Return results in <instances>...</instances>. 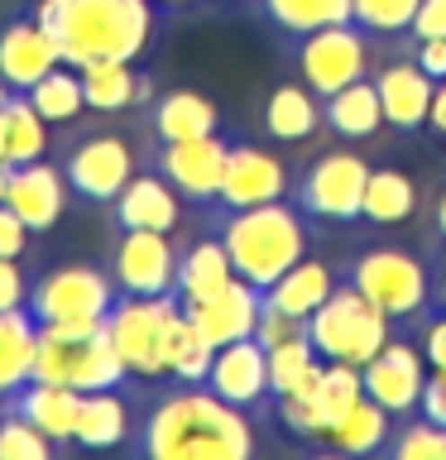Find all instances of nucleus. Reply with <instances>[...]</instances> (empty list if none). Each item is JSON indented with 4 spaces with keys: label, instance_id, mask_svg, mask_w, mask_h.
<instances>
[{
    "label": "nucleus",
    "instance_id": "obj_12",
    "mask_svg": "<svg viewBox=\"0 0 446 460\" xmlns=\"http://www.w3.org/2000/svg\"><path fill=\"white\" fill-rule=\"evenodd\" d=\"M106 269L129 297H168L178 283V235L164 230H115Z\"/></svg>",
    "mask_w": 446,
    "mask_h": 460
},
{
    "label": "nucleus",
    "instance_id": "obj_14",
    "mask_svg": "<svg viewBox=\"0 0 446 460\" xmlns=\"http://www.w3.org/2000/svg\"><path fill=\"white\" fill-rule=\"evenodd\" d=\"M423 379H427V355L408 341V331H394V336H388L379 350L360 365V384H365V394L379 402V408H388L394 417L417 412Z\"/></svg>",
    "mask_w": 446,
    "mask_h": 460
},
{
    "label": "nucleus",
    "instance_id": "obj_6",
    "mask_svg": "<svg viewBox=\"0 0 446 460\" xmlns=\"http://www.w3.org/2000/svg\"><path fill=\"white\" fill-rule=\"evenodd\" d=\"M58 168H63L77 207H111L120 187L144 168V144L135 120H129V129L82 125L77 135H63L58 139Z\"/></svg>",
    "mask_w": 446,
    "mask_h": 460
},
{
    "label": "nucleus",
    "instance_id": "obj_13",
    "mask_svg": "<svg viewBox=\"0 0 446 460\" xmlns=\"http://www.w3.org/2000/svg\"><path fill=\"white\" fill-rule=\"evenodd\" d=\"M293 172L298 168H288L273 149L236 135L230 139V154H226V172H221V197H216L211 211H245V207H264V201L293 197Z\"/></svg>",
    "mask_w": 446,
    "mask_h": 460
},
{
    "label": "nucleus",
    "instance_id": "obj_37",
    "mask_svg": "<svg viewBox=\"0 0 446 460\" xmlns=\"http://www.w3.org/2000/svg\"><path fill=\"white\" fill-rule=\"evenodd\" d=\"M413 14H417V0H351V20L365 29L379 49H388V43H398L408 34Z\"/></svg>",
    "mask_w": 446,
    "mask_h": 460
},
{
    "label": "nucleus",
    "instance_id": "obj_4",
    "mask_svg": "<svg viewBox=\"0 0 446 460\" xmlns=\"http://www.w3.org/2000/svg\"><path fill=\"white\" fill-rule=\"evenodd\" d=\"M341 279H351L374 307H379L394 331H413L437 312V279L427 259L403 244H365L351 259H341Z\"/></svg>",
    "mask_w": 446,
    "mask_h": 460
},
{
    "label": "nucleus",
    "instance_id": "obj_21",
    "mask_svg": "<svg viewBox=\"0 0 446 460\" xmlns=\"http://www.w3.org/2000/svg\"><path fill=\"white\" fill-rule=\"evenodd\" d=\"M106 211H111V230H164V235H178V226L187 221L192 207L144 164Z\"/></svg>",
    "mask_w": 446,
    "mask_h": 460
},
{
    "label": "nucleus",
    "instance_id": "obj_35",
    "mask_svg": "<svg viewBox=\"0 0 446 460\" xmlns=\"http://www.w3.org/2000/svg\"><path fill=\"white\" fill-rule=\"evenodd\" d=\"M0 139H5V158L10 164H34L53 149L49 139V125H43V115L29 106L24 92H10L0 101Z\"/></svg>",
    "mask_w": 446,
    "mask_h": 460
},
{
    "label": "nucleus",
    "instance_id": "obj_45",
    "mask_svg": "<svg viewBox=\"0 0 446 460\" xmlns=\"http://www.w3.org/2000/svg\"><path fill=\"white\" fill-rule=\"evenodd\" d=\"M423 355L432 369H446V307H437L423 322Z\"/></svg>",
    "mask_w": 446,
    "mask_h": 460
},
{
    "label": "nucleus",
    "instance_id": "obj_42",
    "mask_svg": "<svg viewBox=\"0 0 446 460\" xmlns=\"http://www.w3.org/2000/svg\"><path fill=\"white\" fill-rule=\"evenodd\" d=\"M39 250V235L0 201V259H29Z\"/></svg>",
    "mask_w": 446,
    "mask_h": 460
},
{
    "label": "nucleus",
    "instance_id": "obj_49",
    "mask_svg": "<svg viewBox=\"0 0 446 460\" xmlns=\"http://www.w3.org/2000/svg\"><path fill=\"white\" fill-rule=\"evenodd\" d=\"M207 5H216V10H250L254 0H207Z\"/></svg>",
    "mask_w": 446,
    "mask_h": 460
},
{
    "label": "nucleus",
    "instance_id": "obj_7",
    "mask_svg": "<svg viewBox=\"0 0 446 460\" xmlns=\"http://www.w3.org/2000/svg\"><path fill=\"white\" fill-rule=\"evenodd\" d=\"M388 336H394V322H388L351 279H336L326 302L308 316L312 350L322 359H341V365H365Z\"/></svg>",
    "mask_w": 446,
    "mask_h": 460
},
{
    "label": "nucleus",
    "instance_id": "obj_32",
    "mask_svg": "<svg viewBox=\"0 0 446 460\" xmlns=\"http://www.w3.org/2000/svg\"><path fill=\"white\" fill-rule=\"evenodd\" d=\"M129 384V369L120 350H115L111 331L96 326L92 336L77 341V355H72V374H67V388L77 394H96V388H125Z\"/></svg>",
    "mask_w": 446,
    "mask_h": 460
},
{
    "label": "nucleus",
    "instance_id": "obj_44",
    "mask_svg": "<svg viewBox=\"0 0 446 460\" xmlns=\"http://www.w3.org/2000/svg\"><path fill=\"white\" fill-rule=\"evenodd\" d=\"M403 39H446V0H417V14Z\"/></svg>",
    "mask_w": 446,
    "mask_h": 460
},
{
    "label": "nucleus",
    "instance_id": "obj_10",
    "mask_svg": "<svg viewBox=\"0 0 446 460\" xmlns=\"http://www.w3.org/2000/svg\"><path fill=\"white\" fill-rule=\"evenodd\" d=\"M230 129L221 135H201V139H173V144H144V164L164 178L197 216H207L221 197V172L230 154Z\"/></svg>",
    "mask_w": 446,
    "mask_h": 460
},
{
    "label": "nucleus",
    "instance_id": "obj_48",
    "mask_svg": "<svg viewBox=\"0 0 446 460\" xmlns=\"http://www.w3.org/2000/svg\"><path fill=\"white\" fill-rule=\"evenodd\" d=\"M168 14H183V10H197V5H207V0H158Z\"/></svg>",
    "mask_w": 446,
    "mask_h": 460
},
{
    "label": "nucleus",
    "instance_id": "obj_25",
    "mask_svg": "<svg viewBox=\"0 0 446 460\" xmlns=\"http://www.w3.org/2000/svg\"><path fill=\"white\" fill-rule=\"evenodd\" d=\"M230 279H236V269H230L226 240L216 235L211 221L192 240H178V283H173L178 302H201V297L221 293Z\"/></svg>",
    "mask_w": 446,
    "mask_h": 460
},
{
    "label": "nucleus",
    "instance_id": "obj_40",
    "mask_svg": "<svg viewBox=\"0 0 446 460\" xmlns=\"http://www.w3.org/2000/svg\"><path fill=\"white\" fill-rule=\"evenodd\" d=\"M317 355L312 350V341H308V331L302 336H293V341H279V345H269V394L273 398H283L288 388H293L302 374H308L312 365H317Z\"/></svg>",
    "mask_w": 446,
    "mask_h": 460
},
{
    "label": "nucleus",
    "instance_id": "obj_2",
    "mask_svg": "<svg viewBox=\"0 0 446 460\" xmlns=\"http://www.w3.org/2000/svg\"><path fill=\"white\" fill-rule=\"evenodd\" d=\"M29 10L72 67L149 63L173 20L158 0H29Z\"/></svg>",
    "mask_w": 446,
    "mask_h": 460
},
{
    "label": "nucleus",
    "instance_id": "obj_18",
    "mask_svg": "<svg viewBox=\"0 0 446 460\" xmlns=\"http://www.w3.org/2000/svg\"><path fill=\"white\" fill-rule=\"evenodd\" d=\"M5 207L20 216L39 240L63 226V216L72 207V192H67V178H63V168H58V158L43 154V158H34V164H10Z\"/></svg>",
    "mask_w": 446,
    "mask_h": 460
},
{
    "label": "nucleus",
    "instance_id": "obj_5",
    "mask_svg": "<svg viewBox=\"0 0 446 460\" xmlns=\"http://www.w3.org/2000/svg\"><path fill=\"white\" fill-rule=\"evenodd\" d=\"M120 297L111 269L96 259H63V264L34 269L29 288V316L43 331H63V336H92L106 326V316Z\"/></svg>",
    "mask_w": 446,
    "mask_h": 460
},
{
    "label": "nucleus",
    "instance_id": "obj_20",
    "mask_svg": "<svg viewBox=\"0 0 446 460\" xmlns=\"http://www.w3.org/2000/svg\"><path fill=\"white\" fill-rule=\"evenodd\" d=\"M63 58H58V43L49 39V29L39 24V14L20 5L14 14L0 20V82L10 92H29L43 72H53Z\"/></svg>",
    "mask_w": 446,
    "mask_h": 460
},
{
    "label": "nucleus",
    "instance_id": "obj_3",
    "mask_svg": "<svg viewBox=\"0 0 446 460\" xmlns=\"http://www.w3.org/2000/svg\"><path fill=\"white\" fill-rule=\"evenodd\" d=\"M201 221H211L216 235L226 240L236 279H245L259 293L279 283L298 259L312 254V221L302 216L293 197L264 201V207H245V211H211Z\"/></svg>",
    "mask_w": 446,
    "mask_h": 460
},
{
    "label": "nucleus",
    "instance_id": "obj_19",
    "mask_svg": "<svg viewBox=\"0 0 446 460\" xmlns=\"http://www.w3.org/2000/svg\"><path fill=\"white\" fill-rule=\"evenodd\" d=\"M139 379L125 388H96L77 402V427H72V451H129L139 422Z\"/></svg>",
    "mask_w": 446,
    "mask_h": 460
},
{
    "label": "nucleus",
    "instance_id": "obj_15",
    "mask_svg": "<svg viewBox=\"0 0 446 460\" xmlns=\"http://www.w3.org/2000/svg\"><path fill=\"white\" fill-rule=\"evenodd\" d=\"M379 53H388V58L370 67V77H374V86H379L384 125L398 129V135H423L427 120H432V96H437V82H432L403 49H394V43L379 49Z\"/></svg>",
    "mask_w": 446,
    "mask_h": 460
},
{
    "label": "nucleus",
    "instance_id": "obj_51",
    "mask_svg": "<svg viewBox=\"0 0 446 460\" xmlns=\"http://www.w3.org/2000/svg\"><path fill=\"white\" fill-rule=\"evenodd\" d=\"M5 172H10V168H0V201H5Z\"/></svg>",
    "mask_w": 446,
    "mask_h": 460
},
{
    "label": "nucleus",
    "instance_id": "obj_38",
    "mask_svg": "<svg viewBox=\"0 0 446 460\" xmlns=\"http://www.w3.org/2000/svg\"><path fill=\"white\" fill-rule=\"evenodd\" d=\"M384 456H394V460H446V427L427 422L423 412H408L403 422H394V437H388Z\"/></svg>",
    "mask_w": 446,
    "mask_h": 460
},
{
    "label": "nucleus",
    "instance_id": "obj_46",
    "mask_svg": "<svg viewBox=\"0 0 446 460\" xmlns=\"http://www.w3.org/2000/svg\"><path fill=\"white\" fill-rule=\"evenodd\" d=\"M432 244L446 250V187L437 192V201H432Z\"/></svg>",
    "mask_w": 446,
    "mask_h": 460
},
{
    "label": "nucleus",
    "instance_id": "obj_8",
    "mask_svg": "<svg viewBox=\"0 0 446 460\" xmlns=\"http://www.w3.org/2000/svg\"><path fill=\"white\" fill-rule=\"evenodd\" d=\"M365 182H370V158L336 144V149L312 154L293 172V201L312 226H360Z\"/></svg>",
    "mask_w": 446,
    "mask_h": 460
},
{
    "label": "nucleus",
    "instance_id": "obj_17",
    "mask_svg": "<svg viewBox=\"0 0 446 460\" xmlns=\"http://www.w3.org/2000/svg\"><path fill=\"white\" fill-rule=\"evenodd\" d=\"M216 398H226L230 408H245L254 417L273 412V394H269V350L254 336H240L230 345H216L207 379Z\"/></svg>",
    "mask_w": 446,
    "mask_h": 460
},
{
    "label": "nucleus",
    "instance_id": "obj_43",
    "mask_svg": "<svg viewBox=\"0 0 446 460\" xmlns=\"http://www.w3.org/2000/svg\"><path fill=\"white\" fill-rule=\"evenodd\" d=\"M394 49H403L432 82H446V39H398Z\"/></svg>",
    "mask_w": 446,
    "mask_h": 460
},
{
    "label": "nucleus",
    "instance_id": "obj_50",
    "mask_svg": "<svg viewBox=\"0 0 446 460\" xmlns=\"http://www.w3.org/2000/svg\"><path fill=\"white\" fill-rule=\"evenodd\" d=\"M437 307H446V259H442V273H437Z\"/></svg>",
    "mask_w": 446,
    "mask_h": 460
},
{
    "label": "nucleus",
    "instance_id": "obj_23",
    "mask_svg": "<svg viewBox=\"0 0 446 460\" xmlns=\"http://www.w3.org/2000/svg\"><path fill=\"white\" fill-rule=\"evenodd\" d=\"M82 72V96L86 111H96L101 120H115V115H135L154 101V72L144 63H92L77 67Z\"/></svg>",
    "mask_w": 446,
    "mask_h": 460
},
{
    "label": "nucleus",
    "instance_id": "obj_39",
    "mask_svg": "<svg viewBox=\"0 0 446 460\" xmlns=\"http://www.w3.org/2000/svg\"><path fill=\"white\" fill-rule=\"evenodd\" d=\"M0 460H58V446L0 402Z\"/></svg>",
    "mask_w": 446,
    "mask_h": 460
},
{
    "label": "nucleus",
    "instance_id": "obj_29",
    "mask_svg": "<svg viewBox=\"0 0 446 460\" xmlns=\"http://www.w3.org/2000/svg\"><path fill=\"white\" fill-rule=\"evenodd\" d=\"M322 111H326V129L345 144H360V139H374L384 129V106H379V86L374 77H360L341 92L322 96Z\"/></svg>",
    "mask_w": 446,
    "mask_h": 460
},
{
    "label": "nucleus",
    "instance_id": "obj_28",
    "mask_svg": "<svg viewBox=\"0 0 446 460\" xmlns=\"http://www.w3.org/2000/svg\"><path fill=\"white\" fill-rule=\"evenodd\" d=\"M413 216H417V182H413V172H403L394 164H370L360 221L374 226V230H394V226H408Z\"/></svg>",
    "mask_w": 446,
    "mask_h": 460
},
{
    "label": "nucleus",
    "instance_id": "obj_47",
    "mask_svg": "<svg viewBox=\"0 0 446 460\" xmlns=\"http://www.w3.org/2000/svg\"><path fill=\"white\" fill-rule=\"evenodd\" d=\"M427 129L446 139V82H437V96H432V120H427Z\"/></svg>",
    "mask_w": 446,
    "mask_h": 460
},
{
    "label": "nucleus",
    "instance_id": "obj_16",
    "mask_svg": "<svg viewBox=\"0 0 446 460\" xmlns=\"http://www.w3.org/2000/svg\"><path fill=\"white\" fill-rule=\"evenodd\" d=\"M139 129V144H173V139H201V135H221L226 115L207 92H192V86H168V92H154V101L144 111L129 115Z\"/></svg>",
    "mask_w": 446,
    "mask_h": 460
},
{
    "label": "nucleus",
    "instance_id": "obj_31",
    "mask_svg": "<svg viewBox=\"0 0 446 460\" xmlns=\"http://www.w3.org/2000/svg\"><path fill=\"white\" fill-rule=\"evenodd\" d=\"M250 14L279 39L308 34L326 24H351V0H254Z\"/></svg>",
    "mask_w": 446,
    "mask_h": 460
},
{
    "label": "nucleus",
    "instance_id": "obj_24",
    "mask_svg": "<svg viewBox=\"0 0 446 460\" xmlns=\"http://www.w3.org/2000/svg\"><path fill=\"white\" fill-rule=\"evenodd\" d=\"M178 307L187 312V322H192L211 345H230V341H240V336H254L264 293L250 288L245 279H230L221 293H211V297H201V302H178Z\"/></svg>",
    "mask_w": 446,
    "mask_h": 460
},
{
    "label": "nucleus",
    "instance_id": "obj_22",
    "mask_svg": "<svg viewBox=\"0 0 446 460\" xmlns=\"http://www.w3.org/2000/svg\"><path fill=\"white\" fill-rule=\"evenodd\" d=\"M259 129H264L273 144H308V139H317L326 129L322 96H317L308 82H298V77L273 82L264 92V101H259Z\"/></svg>",
    "mask_w": 446,
    "mask_h": 460
},
{
    "label": "nucleus",
    "instance_id": "obj_9",
    "mask_svg": "<svg viewBox=\"0 0 446 460\" xmlns=\"http://www.w3.org/2000/svg\"><path fill=\"white\" fill-rule=\"evenodd\" d=\"M283 53L298 82H308L317 96H331L341 86L370 77L379 43L351 20V24H326V29H308V34L283 39Z\"/></svg>",
    "mask_w": 446,
    "mask_h": 460
},
{
    "label": "nucleus",
    "instance_id": "obj_33",
    "mask_svg": "<svg viewBox=\"0 0 446 460\" xmlns=\"http://www.w3.org/2000/svg\"><path fill=\"white\" fill-rule=\"evenodd\" d=\"M39 326L29 312H0V402L34 379Z\"/></svg>",
    "mask_w": 446,
    "mask_h": 460
},
{
    "label": "nucleus",
    "instance_id": "obj_30",
    "mask_svg": "<svg viewBox=\"0 0 446 460\" xmlns=\"http://www.w3.org/2000/svg\"><path fill=\"white\" fill-rule=\"evenodd\" d=\"M336 279H341V264H326V259L308 254V259H298L273 288H264V302L288 312V316H298V322H308V316L326 302L331 288H336Z\"/></svg>",
    "mask_w": 446,
    "mask_h": 460
},
{
    "label": "nucleus",
    "instance_id": "obj_36",
    "mask_svg": "<svg viewBox=\"0 0 446 460\" xmlns=\"http://www.w3.org/2000/svg\"><path fill=\"white\" fill-rule=\"evenodd\" d=\"M211 355H216V345L201 336V331L187 322V312L178 307V312H173V322H168V336H164V369H168V379L201 384V379H207V369H211Z\"/></svg>",
    "mask_w": 446,
    "mask_h": 460
},
{
    "label": "nucleus",
    "instance_id": "obj_11",
    "mask_svg": "<svg viewBox=\"0 0 446 460\" xmlns=\"http://www.w3.org/2000/svg\"><path fill=\"white\" fill-rule=\"evenodd\" d=\"M173 312H178V293H168V297H129V293H120L115 297V307L106 316V331H111L115 350H120V359H125L129 379H139V384L168 379L164 336H168Z\"/></svg>",
    "mask_w": 446,
    "mask_h": 460
},
{
    "label": "nucleus",
    "instance_id": "obj_26",
    "mask_svg": "<svg viewBox=\"0 0 446 460\" xmlns=\"http://www.w3.org/2000/svg\"><path fill=\"white\" fill-rule=\"evenodd\" d=\"M77 402L82 394L67 384H43V379H29L20 394L5 398L10 412H20L24 422H34L43 437L58 446V456L72 451V427H77Z\"/></svg>",
    "mask_w": 446,
    "mask_h": 460
},
{
    "label": "nucleus",
    "instance_id": "obj_41",
    "mask_svg": "<svg viewBox=\"0 0 446 460\" xmlns=\"http://www.w3.org/2000/svg\"><path fill=\"white\" fill-rule=\"evenodd\" d=\"M29 288H34L29 259H0V312H29Z\"/></svg>",
    "mask_w": 446,
    "mask_h": 460
},
{
    "label": "nucleus",
    "instance_id": "obj_34",
    "mask_svg": "<svg viewBox=\"0 0 446 460\" xmlns=\"http://www.w3.org/2000/svg\"><path fill=\"white\" fill-rule=\"evenodd\" d=\"M29 106L43 115V125L53 129H67V125H82L86 115V96H82V72L72 63H58L53 72H43V77L29 86Z\"/></svg>",
    "mask_w": 446,
    "mask_h": 460
},
{
    "label": "nucleus",
    "instance_id": "obj_1",
    "mask_svg": "<svg viewBox=\"0 0 446 460\" xmlns=\"http://www.w3.org/2000/svg\"><path fill=\"white\" fill-rule=\"evenodd\" d=\"M259 451L254 412L230 408L207 384L158 379L139 388L129 456L144 460H250Z\"/></svg>",
    "mask_w": 446,
    "mask_h": 460
},
{
    "label": "nucleus",
    "instance_id": "obj_27",
    "mask_svg": "<svg viewBox=\"0 0 446 460\" xmlns=\"http://www.w3.org/2000/svg\"><path fill=\"white\" fill-rule=\"evenodd\" d=\"M388 437H394V412L379 408L370 394H360L355 408L345 412L322 441H317V451H331V456H384Z\"/></svg>",
    "mask_w": 446,
    "mask_h": 460
}]
</instances>
